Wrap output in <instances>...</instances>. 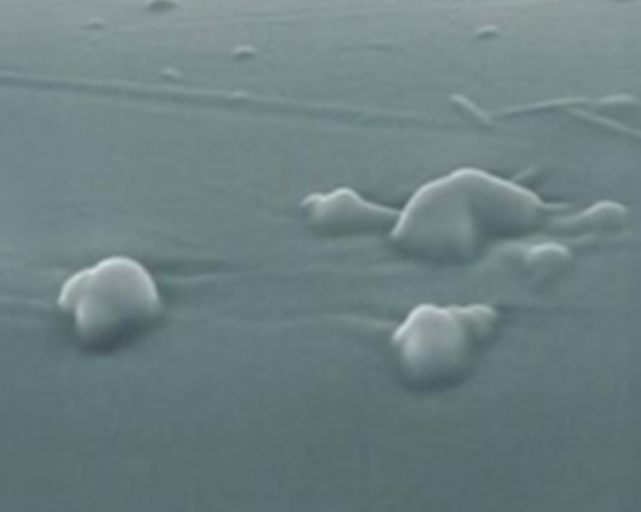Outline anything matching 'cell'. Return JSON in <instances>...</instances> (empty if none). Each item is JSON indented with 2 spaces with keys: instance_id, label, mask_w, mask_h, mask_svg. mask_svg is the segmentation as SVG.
Instances as JSON below:
<instances>
[{
  "instance_id": "1",
  "label": "cell",
  "mask_w": 641,
  "mask_h": 512,
  "mask_svg": "<svg viewBox=\"0 0 641 512\" xmlns=\"http://www.w3.org/2000/svg\"><path fill=\"white\" fill-rule=\"evenodd\" d=\"M58 304L72 316L86 342L107 349L154 314L158 295L152 279L139 263L113 257L71 276Z\"/></svg>"
}]
</instances>
